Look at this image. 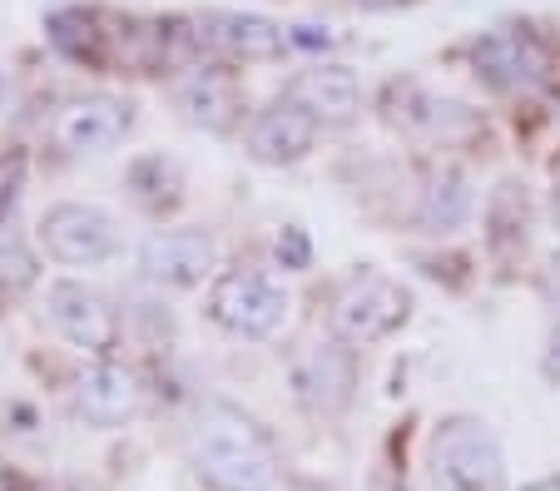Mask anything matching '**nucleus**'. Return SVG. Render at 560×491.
I'll return each mask as SVG.
<instances>
[{
    "instance_id": "aec40b11",
    "label": "nucleus",
    "mask_w": 560,
    "mask_h": 491,
    "mask_svg": "<svg viewBox=\"0 0 560 491\" xmlns=\"http://www.w3.org/2000/svg\"><path fill=\"white\" fill-rule=\"evenodd\" d=\"M31 278H35V258L21 248L15 224H0V283L21 289V283H31Z\"/></svg>"
},
{
    "instance_id": "9d476101",
    "label": "nucleus",
    "mask_w": 560,
    "mask_h": 491,
    "mask_svg": "<svg viewBox=\"0 0 560 491\" xmlns=\"http://www.w3.org/2000/svg\"><path fill=\"white\" fill-rule=\"evenodd\" d=\"M135 129V105L115 95H85L55 115L50 135L65 154H105Z\"/></svg>"
},
{
    "instance_id": "ddd939ff",
    "label": "nucleus",
    "mask_w": 560,
    "mask_h": 491,
    "mask_svg": "<svg viewBox=\"0 0 560 491\" xmlns=\"http://www.w3.org/2000/svg\"><path fill=\"white\" fill-rule=\"evenodd\" d=\"M74 402H80V412L95 428H125V422L139 417V407H144V383H139L135 367L115 363V358H100V363H90L80 373Z\"/></svg>"
},
{
    "instance_id": "0eeeda50",
    "label": "nucleus",
    "mask_w": 560,
    "mask_h": 491,
    "mask_svg": "<svg viewBox=\"0 0 560 491\" xmlns=\"http://www.w3.org/2000/svg\"><path fill=\"white\" fill-rule=\"evenodd\" d=\"M40 244L65 268H95L119 254V229L100 203H55L40 219Z\"/></svg>"
},
{
    "instance_id": "4468645a",
    "label": "nucleus",
    "mask_w": 560,
    "mask_h": 491,
    "mask_svg": "<svg viewBox=\"0 0 560 491\" xmlns=\"http://www.w3.org/2000/svg\"><path fill=\"white\" fill-rule=\"evenodd\" d=\"M317 144V119L307 109H298L293 100H273L268 109H258L248 125V160L283 169V164L307 160Z\"/></svg>"
},
{
    "instance_id": "20e7f679",
    "label": "nucleus",
    "mask_w": 560,
    "mask_h": 491,
    "mask_svg": "<svg viewBox=\"0 0 560 491\" xmlns=\"http://www.w3.org/2000/svg\"><path fill=\"white\" fill-rule=\"evenodd\" d=\"M209 318L233 338H273L288 318V289L264 268H223L209 289Z\"/></svg>"
},
{
    "instance_id": "6e6552de",
    "label": "nucleus",
    "mask_w": 560,
    "mask_h": 491,
    "mask_svg": "<svg viewBox=\"0 0 560 491\" xmlns=\"http://www.w3.org/2000/svg\"><path fill=\"white\" fill-rule=\"evenodd\" d=\"M189 31L194 45L219 55V60H278L293 45V35L283 25L254 11H203L189 21Z\"/></svg>"
},
{
    "instance_id": "cd10ccee",
    "label": "nucleus",
    "mask_w": 560,
    "mask_h": 491,
    "mask_svg": "<svg viewBox=\"0 0 560 491\" xmlns=\"http://www.w3.org/2000/svg\"><path fill=\"white\" fill-rule=\"evenodd\" d=\"M5 90H11V85H5V70H0V100H5Z\"/></svg>"
},
{
    "instance_id": "f03ea898",
    "label": "nucleus",
    "mask_w": 560,
    "mask_h": 491,
    "mask_svg": "<svg viewBox=\"0 0 560 491\" xmlns=\"http://www.w3.org/2000/svg\"><path fill=\"white\" fill-rule=\"evenodd\" d=\"M427 461L436 491H506V452L481 417H446Z\"/></svg>"
},
{
    "instance_id": "412c9836",
    "label": "nucleus",
    "mask_w": 560,
    "mask_h": 491,
    "mask_svg": "<svg viewBox=\"0 0 560 491\" xmlns=\"http://www.w3.org/2000/svg\"><path fill=\"white\" fill-rule=\"evenodd\" d=\"M278 258H283L288 268H307V258H313V248H307L303 229H283V234H278Z\"/></svg>"
},
{
    "instance_id": "39448f33",
    "label": "nucleus",
    "mask_w": 560,
    "mask_h": 491,
    "mask_svg": "<svg viewBox=\"0 0 560 491\" xmlns=\"http://www.w3.org/2000/svg\"><path fill=\"white\" fill-rule=\"evenodd\" d=\"M471 65L487 85L506 90V95L540 90L550 80V70H556L550 45L540 40L530 25H497V31H487L471 45Z\"/></svg>"
},
{
    "instance_id": "bb28decb",
    "label": "nucleus",
    "mask_w": 560,
    "mask_h": 491,
    "mask_svg": "<svg viewBox=\"0 0 560 491\" xmlns=\"http://www.w3.org/2000/svg\"><path fill=\"white\" fill-rule=\"evenodd\" d=\"M0 491H31L25 481H15V477H0Z\"/></svg>"
},
{
    "instance_id": "dca6fc26",
    "label": "nucleus",
    "mask_w": 560,
    "mask_h": 491,
    "mask_svg": "<svg viewBox=\"0 0 560 491\" xmlns=\"http://www.w3.org/2000/svg\"><path fill=\"white\" fill-rule=\"evenodd\" d=\"M471 214V189H466V174L456 164H442V169L427 174V189L417 199V224L427 234H456Z\"/></svg>"
},
{
    "instance_id": "2eb2a0df",
    "label": "nucleus",
    "mask_w": 560,
    "mask_h": 491,
    "mask_svg": "<svg viewBox=\"0 0 560 491\" xmlns=\"http://www.w3.org/2000/svg\"><path fill=\"white\" fill-rule=\"evenodd\" d=\"M288 100L317 119V125H352L362 109V85L348 65H313L288 85Z\"/></svg>"
},
{
    "instance_id": "5701e85b",
    "label": "nucleus",
    "mask_w": 560,
    "mask_h": 491,
    "mask_svg": "<svg viewBox=\"0 0 560 491\" xmlns=\"http://www.w3.org/2000/svg\"><path fill=\"white\" fill-rule=\"evenodd\" d=\"M540 289H546V299L560 308V254H550V264H546V273H540Z\"/></svg>"
},
{
    "instance_id": "9b49d317",
    "label": "nucleus",
    "mask_w": 560,
    "mask_h": 491,
    "mask_svg": "<svg viewBox=\"0 0 560 491\" xmlns=\"http://www.w3.org/2000/svg\"><path fill=\"white\" fill-rule=\"evenodd\" d=\"M139 268L159 289H199L213 273V238L203 229H159L139 254Z\"/></svg>"
},
{
    "instance_id": "f257e3e1",
    "label": "nucleus",
    "mask_w": 560,
    "mask_h": 491,
    "mask_svg": "<svg viewBox=\"0 0 560 491\" xmlns=\"http://www.w3.org/2000/svg\"><path fill=\"white\" fill-rule=\"evenodd\" d=\"M189 457L213 491H278L283 481L273 437L233 402L199 407L189 428Z\"/></svg>"
},
{
    "instance_id": "a211bd4d",
    "label": "nucleus",
    "mask_w": 560,
    "mask_h": 491,
    "mask_svg": "<svg viewBox=\"0 0 560 491\" xmlns=\"http://www.w3.org/2000/svg\"><path fill=\"white\" fill-rule=\"evenodd\" d=\"M50 40H55V50H65L80 65H95V70L109 65V50H105L109 31H100V21L90 11H60L50 21Z\"/></svg>"
},
{
    "instance_id": "6ab92c4d",
    "label": "nucleus",
    "mask_w": 560,
    "mask_h": 491,
    "mask_svg": "<svg viewBox=\"0 0 560 491\" xmlns=\"http://www.w3.org/2000/svg\"><path fill=\"white\" fill-rule=\"evenodd\" d=\"M526 194H521V184L516 179H506L497 189V199H491V214H487V224H491V248L497 254H506V248H526Z\"/></svg>"
},
{
    "instance_id": "393cba45",
    "label": "nucleus",
    "mask_w": 560,
    "mask_h": 491,
    "mask_svg": "<svg viewBox=\"0 0 560 491\" xmlns=\"http://www.w3.org/2000/svg\"><path fill=\"white\" fill-rule=\"evenodd\" d=\"M550 219H556V229H560V174H556V184H550Z\"/></svg>"
},
{
    "instance_id": "4be33fe9",
    "label": "nucleus",
    "mask_w": 560,
    "mask_h": 491,
    "mask_svg": "<svg viewBox=\"0 0 560 491\" xmlns=\"http://www.w3.org/2000/svg\"><path fill=\"white\" fill-rule=\"evenodd\" d=\"M540 373H546V383L560 387V323L550 328V338H546V353H540Z\"/></svg>"
},
{
    "instance_id": "b1692460",
    "label": "nucleus",
    "mask_w": 560,
    "mask_h": 491,
    "mask_svg": "<svg viewBox=\"0 0 560 491\" xmlns=\"http://www.w3.org/2000/svg\"><path fill=\"white\" fill-rule=\"evenodd\" d=\"M362 11H397V5H412V0H352Z\"/></svg>"
},
{
    "instance_id": "f8f14e48",
    "label": "nucleus",
    "mask_w": 560,
    "mask_h": 491,
    "mask_svg": "<svg viewBox=\"0 0 560 491\" xmlns=\"http://www.w3.org/2000/svg\"><path fill=\"white\" fill-rule=\"evenodd\" d=\"M392 125L407 129V135L427 139V144H466V139L481 129V119L466 105L442 95H427L422 85H392Z\"/></svg>"
},
{
    "instance_id": "f3484780",
    "label": "nucleus",
    "mask_w": 560,
    "mask_h": 491,
    "mask_svg": "<svg viewBox=\"0 0 560 491\" xmlns=\"http://www.w3.org/2000/svg\"><path fill=\"white\" fill-rule=\"evenodd\" d=\"M179 109L194 119V125L223 135V129L233 125V115H238V95H233V85L219 75V70H194V75H184V85H179Z\"/></svg>"
},
{
    "instance_id": "a878e982",
    "label": "nucleus",
    "mask_w": 560,
    "mask_h": 491,
    "mask_svg": "<svg viewBox=\"0 0 560 491\" xmlns=\"http://www.w3.org/2000/svg\"><path fill=\"white\" fill-rule=\"evenodd\" d=\"M521 491H560V477H546V481H530V487H521Z\"/></svg>"
},
{
    "instance_id": "1a4fd4ad",
    "label": "nucleus",
    "mask_w": 560,
    "mask_h": 491,
    "mask_svg": "<svg viewBox=\"0 0 560 491\" xmlns=\"http://www.w3.org/2000/svg\"><path fill=\"white\" fill-rule=\"evenodd\" d=\"M352 387H358V363H352V348L338 338L313 342L303 358L293 363V393L307 412L317 417H338L348 412Z\"/></svg>"
},
{
    "instance_id": "7ed1b4c3",
    "label": "nucleus",
    "mask_w": 560,
    "mask_h": 491,
    "mask_svg": "<svg viewBox=\"0 0 560 491\" xmlns=\"http://www.w3.org/2000/svg\"><path fill=\"white\" fill-rule=\"evenodd\" d=\"M412 318V299L397 278L377 273V268H362L342 283V293L332 299V338L348 342V348H372V342L392 338Z\"/></svg>"
},
{
    "instance_id": "423d86ee",
    "label": "nucleus",
    "mask_w": 560,
    "mask_h": 491,
    "mask_svg": "<svg viewBox=\"0 0 560 491\" xmlns=\"http://www.w3.org/2000/svg\"><path fill=\"white\" fill-rule=\"evenodd\" d=\"M45 313H50L55 332L70 348L90 358H109L119 348V313L109 308V299L80 278H55L45 293Z\"/></svg>"
}]
</instances>
